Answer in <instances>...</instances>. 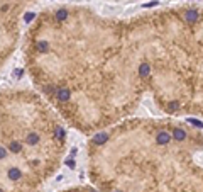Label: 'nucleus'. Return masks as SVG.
Returning a JSON list of instances; mask_svg holds the SVG:
<instances>
[{
  "mask_svg": "<svg viewBox=\"0 0 203 192\" xmlns=\"http://www.w3.org/2000/svg\"><path fill=\"white\" fill-rule=\"evenodd\" d=\"M103 180H124L122 182L98 184L102 192H203V182L196 172L190 175H168V177H135L115 175V177H97V182Z\"/></svg>",
  "mask_w": 203,
  "mask_h": 192,
  "instance_id": "nucleus-1",
  "label": "nucleus"
},
{
  "mask_svg": "<svg viewBox=\"0 0 203 192\" xmlns=\"http://www.w3.org/2000/svg\"><path fill=\"white\" fill-rule=\"evenodd\" d=\"M183 19H184V22H188V24H193V22H196V20L200 19V12L196 9H188V10H184Z\"/></svg>",
  "mask_w": 203,
  "mask_h": 192,
  "instance_id": "nucleus-2",
  "label": "nucleus"
},
{
  "mask_svg": "<svg viewBox=\"0 0 203 192\" xmlns=\"http://www.w3.org/2000/svg\"><path fill=\"white\" fill-rule=\"evenodd\" d=\"M66 192H98L95 189H90V187H81V189H69Z\"/></svg>",
  "mask_w": 203,
  "mask_h": 192,
  "instance_id": "nucleus-3",
  "label": "nucleus"
},
{
  "mask_svg": "<svg viewBox=\"0 0 203 192\" xmlns=\"http://www.w3.org/2000/svg\"><path fill=\"white\" fill-rule=\"evenodd\" d=\"M34 19H36V14H34V12H27V14L24 15V20H26L27 24H29V22H32Z\"/></svg>",
  "mask_w": 203,
  "mask_h": 192,
  "instance_id": "nucleus-4",
  "label": "nucleus"
}]
</instances>
